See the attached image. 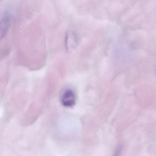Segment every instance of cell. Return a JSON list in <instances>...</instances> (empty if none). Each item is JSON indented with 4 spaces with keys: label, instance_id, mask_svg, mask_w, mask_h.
<instances>
[{
    "label": "cell",
    "instance_id": "3957f363",
    "mask_svg": "<svg viewBox=\"0 0 156 156\" xmlns=\"http://www.w3.org/2000/svg\"><path fill=\"white\" fill-rule=\"evenodd\" d=\"M11 16L9 12H4L1 19V37L3 39L7 35L10 27Z\"/></svg>",
    "mask_w": 156,
    "mask_h": 156
},
{
    "label": "cell",
    "instance_id": "6da1fadb",
    "mask_svg": "<svg viewBox=\"0 0 156 156\" xmlns=\"http://www.w3.org/2000/svg\"><path fill=\"white\" fill-rule=\"evenodd\" d=\"M60 102L64 107L69 108L74 106L76 102V95L75 91L71 88L65 89L61 94Z\"/></svg>",
    "mask_w": 156,
    "mask_h": 156
},
{
    "label": "cell",
    "instance_id": "277c9868",
    "mask_svg": "<svg viewBox=\"0 0 156 156\" xmlns=\"http://www.w3.org/2000/svg\"><path fill=\"white\" fill-rule=\"evenodd\" d=\"M122 149V145H119L117 148L116 150L115 151V155L116 156H118V155H119L120 152H121V151Z\"/></svg>",
    "mask_w": 156,
    "mask_h": 156
},
{
    "label": "cell",
    "instance_id": "7a4b0ae2",
    "mask_svg": "<svg viewBox=\"0 0 156 156\" xmlns=\"http://www.w3.org/2000/svg\"><path fill=\"white\" fill-rule=\"evenodd\" d=\"M78 44V38L75 32L69 30L66 34L65 47L68 51L71 52L76 49Z\"/></svg>",
    "mask_w": 156,
    "mask_h": 156
}]
</instances>
